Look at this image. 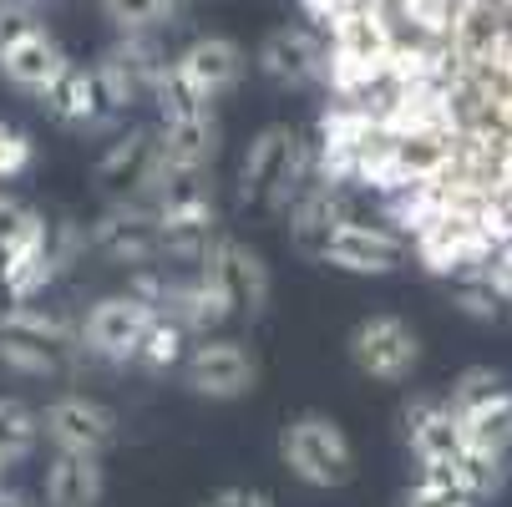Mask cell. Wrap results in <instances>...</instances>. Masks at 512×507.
Segmentation results:
<instances>
[{
  "instance_id": "cell-1",
  "label": "cell",
  "mask_w": 512,
  "mask_h": 507,
  "mask_svg": "<svg viewBox=\"0 0 512 507\" xmlns=\"http://www.w3.org/2000/svg\"><path fill=\"white\" fill-rule=\"evenodd\" d=\"M82 325L46 310L36 300L0 310V366L16 371V376H36V381H56L71 376L82 366Z\"/></svg>"
},
{
  "instance_id": "cell-2",
  "label": "cell",
  "mask_w": 512,
  "mask_h": 507,
  "mask_svg": "<svg viewBox=\"0 0 512 507\" xmlns=\"http://www.w3.org/2000/svg\"><path fill=\"white\" fill-rule=\"evenodd\" d=\"M279 462L289 467V477L315 487V492H335L355 482V442L345 437V426L325 411H300L279 426Z\"/></svg>"
},
{
  "instance_id": "cell-3",
  "label": "cell",
  "mask_w": 512,
  "mask_h": 507,
  "mask_svg": "<svg viewBox=\"0 0 512 507\" xmlns=\"http://www.w3.org/2000/svg\"><path fill=\"white\" fill-rule=\"evenodd\" d=\"M127 289L148 300L163 320H173L178 330H188L193 340L224 335V325L234 320L229 300L218 295V289H213L198 269H188V274H173L168 264H158V269H137Z\"/></svg>"
},
{
  "instance_id": "cell-4",
  "label": "cell",
  "mask_w": 512,
  "mask_h": 507,
  "mask_svg": "<svg viewBox=\"0 0 512 507\" xmlns=\"http://www.w3.org/2000/svg\"><path fill=\"white\" fill-rule=\"evenodd\" d=\"M77 325H82V355L87 360H102V366H137L142 340L158 325V310L142 295H132V289H122V295L92 300Z\"/></svg>"
},
{
  "instance_id": "cell-5",
  "label": "cell",
  "mask_w": 512,
  "mask_h": 507,
  "mask_svg": "<svg viewBox=\"0 0 512 507\" xmlns=\"http://www.w3.org/2000/svg\"><path fill=\"white\" fill-rule=\"evenodd\" d=\"M198 274L229 300L234 320H259L274 300V274H269L264 254L234 234H218L208 244V254L198 259Z\"/></svg>"
},
{
  "instance_id": "cell-6",
  "label": "cell",
  "mask_w": 512,
  "mask_h": 507,
  "mask_svg": "<svg viewBox=\"0 0 512 507\" xmlns=\"http://www.w3.org/2000/svg\"><path fill=\"white\" fill-rule=\"evenodd\" d=\"M345 350H350V366L365 381H381V386H401L421 366V335L391 310L360 315L350 340H345Z\"/></svg>"
},
{
  "instance_id": "cell-7",
  "label": "cell",
  "mask_w": 512,
  "mask_h": 507,
  "mask_svg": "<svg viewBox=\"0 0 512 507\" xmlns=\"http://www.w3.org/2000/svg\"><path fill=\"white\" fill-rule=\"evenodd\" d=\"M178 376L198 401H218V406L244 401L259 386V355L239 335H208V340H193Z\"/></svg>"
},
{
  "instance_id": "cell-8",
  "label": "cell",
  "mask_w": 512,
  "mask_h": 507,
  "mask_svg": "<svg viewBox=\"0 0 512 507\" xmlns=\"http://www.w3.org/2000/svg\"><path fill=\"white\" fill-rule=\"evenodd\" d=\"M87 254L122 264V269H158L163 244H158V208L142 198H117L97 224H87Z\"/></svg>"
},
{
  "instance_id": "cell-9",
  "label": "cell",
  "mask_w": 512,
  "mask_h": 507,
  "mask_svg": "<svg viewBox=\"0 0 512 507\" xmlns=\"http://www.w3.org/2000/svg\"><path fill=\"white\" fill-rule=\"evenodd\" d=\"M320 264H330L340 274H355V279H386V274L411 264V244L386 219H365V213H355V219H345L330 234Z\"/></svg>"
},
{
  "instance_id": "cell-10",
  "label": "cell",
  "mask_w": 512,
  "mask_h": 507,
  "mask_svg": "<svg viewBox=\"0 0 512 507\" xmlns=\"http://www.w3.org/2000/svg\"><path fill=\"white\" fill-rule=\"evenodd\" d=\"M254 66L279 92H310L330 82V41L315 26H274L259 41Z\"/></svg>"
},
{
  "instance_id": "cell-11",
  "label": "cell",
  "mask_w": 512,
  "mask_h": 507,
  "mask_svg": "<svg viewBox=\"0 0 512 507\" xmlns=\"http://www.w3.org/2000/svg\"><path fill=\"white\" fill-rule=\"evenodd\" d=\"M158 163L188 178H208L224 148V122H218L213 102H188V107H168L158 112Z\"/></svg>"
},
{
  "instance_id": "cell-12",
  "label": "cell",
  "mask_w": 512,
  "mask_h": 507,
  "mask_svg": "<svg viewBox=\"0 0 512 507\" xmlns=\"http://www.w3.org/2000/svg\"><path fill=\"white\" fill-rule=\"evenodd\" d=\"M41 442L51 452H71V457H102L117 442V411L97 396L66 391L41 406Z\"/></svg>"
},
{
  "instance_id": "cell-13",
  "label": "cell",
  "mask_w": 512,
  "mask_h": 507,
  "mask_svg": "<svg viewBox=\"0 0 512 507\" xmlns=\"http://www.w3.org/2000/svg\"><path fill=\"white\" fill-rule=\"evenodd\" d=\"M401 442L416 462V477H447L462 457V431L447 396H411L401 406Z\"/></svg>"
},
{
  "instance_id": "cell-14",
  "label": "cell",
  "mask_w": 512,
  "mask_h": 507,
  "mask_svg": "<svg viewBox=\"0 0 512 507\" xmlns=\"http://www.w3.org/2000/svg\"><path fill=\"white\" fill-rule=\"evenodd\" d=\"M249 71V51L234 36H193L178 56H173V77L198 97V102H218L239 92Z\"/></svg>"
},
{
  "instance_id": "cell-15",
  "label": "cell",
  "mask_w": 512,
  "mask_h": 507,
  "mask_svg": "<svg viewBox=\"0 0 512 507\" xmlns=\"http://www.w3.org/2000/svg\"><path fill=\"white\" fill-rule=\"evenodd\" d=\"M41 107H46L51 122H61L71 132H112L122 122V112L112 107V97L102 87V71L97 66H77V61H71L66 77L41 97Z\"/></svg>"
},
{
  "instance_id": "cell-16",
  "label": "cell",
  "mask_w": 512,
  "mask_h": 507,
  "mask_svg": "<svg viewBox=\"0 0 512 507\" xmlns=\"http://www.w3.org/2000/svg\"><path fill=\"white\" fill-rule=\"evenodd\" d=\"M300 137L305 132L289 127V122H269L249 137V148L234 168V203L239 208H264L269 203V193H274V183H279V173H284V163H289Z\"/></svg>"
},
{
  "instance_id": "cell-17",
  "label": "cell",
  "mask_w": 512,
  "mask_h": 507,
  "mask_svg": "<svg viewBox=\"0 0 512 507\" xmlns=\"http://www.w3.org/2000/svg\"><path fill=\"white\" fill-rule=\"evenodd\" d=\"M355 213H360V208H355V188L320 178V183L300 198V208L284 219V234H289V244H295V254H305V259L320 264L330 234H335L345 219H355Z\"/></svg>"
},
{
  "instance_id": "cell-18",
  "label": "cell",
  "mask_w": 512,
  "mask_h": 507,
  "mask_svg": "<svg viewBox=\"0 0 512 507\" xmlns=\"http://www.w3.org/2000/svg\"><path fill=\"white\" fill-rule=\"evenodd\" d=\"M66 66H71V56L61 51V41L46 26L0 51V77H6L11 87H21V92H31V97H46L66 77Z\"/></svg>"
},
{
  "instance_id": "cell-19",
  "label": "cell",
  "mask_w": 512,
  "mask_h": 507,
  "mask_svg": "<svg viewBox=\"0 0 512 507\" xmlns=\"http://www.w3.org/2000/svg\"><path fill=\"white\" fill-rule=\"evenodd\" d=\"M153 158H158V132H153V127H127V132H117V137L107 142V153L97 158V183H102V193H107L112 203H117V198H132V193L142 188V178H148Z\"/></svg>"
},
{
  "instance_id": "cell-20",
  "label": "cell",
  "mask_w": 512,
  "mask_h": 507,
  "mask_svg": "<svg viewBox=\"0 0 512 507\" xmlns=\"http://www.w3.org/2000/svg\"><path fill=\"white\" fill-rule=\"evenodd\" d=\"M452 416H457V431H462V452L512 457V386H502V391H492L482 401L452 406Z\"/></svg>"
},
{
  "instance_id": "cell-21",
  "label": "cell",
  "mask_w": 512,
  "mask_h": 507,
  "mask_svg": "<svg viewBox=\"0 0 512 507\" xmlns=\"http://www.w3.org/2000/svg\"><path fill=\"white\" fill-rule=\"evenodd\" d=\"M41 497H46V507H102V497H107L102 457L51 452L46 477H41Z\"/></svg>"
},
{
  "instance_id": "cell-22",
  "label": "cell",
  "mask_w": 512,
  "mask_h": 507,
  "mask_svg": "<svg viewBox=\"0 0 512 507\" xmlns=\"http://www.w3.org/2000/svg\"><path fill=\"white\" fill-rule=\"evenodd\" d=\"M442 482H452V487H457L472 507H482V502H492V497H502V492H507V482H512V457L462 452Z\"/></svg>"
},
{
  "instance_id": "cell-23",
  "label": "cell",
  "mask_w": 512,
  "mask_h": 507,
  "mask_svg": "<svg viewBox=\"0 0 512 507\" xmlns=\"http://www.w3.org/2000/svg\"><path fill=\"white\" fill-rule=\"evenodd\" d=\"M102 16L117 36H163L183 26V0H102Z\"/></svg>"
},
{
  "instance_id": "cell-24",
  "label": "cell",
  "mask_w": 512,
  "mask_h": 507,
  "mask_svg": "<svg viewBox=\"0 0 512 507\" xmlns=\"http://www.w3.org/2000/svg\"><path fill=\"white\" fill-rule=\"evenodd\" d=\"M41 442V411L21 396H0V472L21 467Z\"/></svg>"
},
{
  "instance_id": "cell-25",
  "label": "cell",
  "mask_w": 512,
  "mask_h": 507,
  "mask_svg": "<svg viewBox=\"0 0 512 507\" xmlns=\"http://www.w3.org/2000/svg\"><path fill=\"white\" fill-rule=\"evenodd\" d=\"M188 350H193V335H188V330H178L173 320H163V315H158V325L148 330V340H142L137 366H142V371H153V376H173V371H183Z\"/></svg>"
},
{
  "instance_id": "cell-26",
  "label": "cell",
  "mask_w": 512,
  "mask_h": 507,
  "mask_svg": "<svg viewBox=\"0 0 512 507\" xmlns=\"http://www.w3.org/2000/svg\"><path fill=\"white\" fill-rule=\"evenodd\" d=\"M447 300L467 315V320H477V325H502L512 310H507V300L497 295L492 284H482V279H457V284H447Z\"/></svg>"
},
{
  "instance_id": "cell-27",
  "label": "cell",
  "mask_w": 512,
  "mask_h": 507,
  "mask_svg": "<svg viewBox=\"0 0 512 507\" xmlns=\"http://www.w3.org/2000/svg\"><path fill=\"white\" fill-rule=\"evenodd\" d=\"M31 163H36V142H31V132H21L16 122H0V188L16 183Z\"/></svg>"
},
{
  "instance_id": "cell-28",
  "label": "cell",
  "mask_w": 512,
  "mask_h": 507,
  "mask_svg": "<svg viewBox=\"0 0 512 507\" xmlns=\"http://www.w3.org/2000/svg\"><path fill=\"white\" fill-rule=\"evenodd\" d=\"M396 507H472L452 482H442V477H416L401 497H396Z\"/></svg>"
},
{
  "instance_id": "cell-29",
  "label": "cell",
  "mask_w": 512,
  "mask_h": 507,
  "mask_svg": "<svg viewBox=\"0 0 512 507\" xmlns=\"http://www.w3.org/2000/svg\"><path fill=\"white\" fill-rule=\"evenodd\" d=\"M31 31H41V21H36V11H31V0H0V51L16 46V41L31 36Z\"/></svg>"
},
{
  "instance_id": "cell-30",
  "label": "cell",
  "mask_w": 512,
  "mask_h": 507,
  "mask_svg": "<svg viewBox=\"0 0 512 507\" xmlns=\"http://www.w3.org/2000/svg\"><path fill=\"white\" fill-rule=\"evenodd\" d=\"M208 507H274V497L259 492V487H224Z\"/></svg>"
},
{
  "instance_id": "cell-31",
  "label": "cell",
  "mask_w": 512,
  "mask_h": 507,
  "mask_svg": "<svg viewBox=\"0 0 512 507\" xmlns=\"http://www.w3.org/2000/svg\"><path fill=\"white\" fill-rule=\"evenodd\" d=\"M0 507H36V497H26L16 487H0Z\"/></svg>"
}]
</instances>
